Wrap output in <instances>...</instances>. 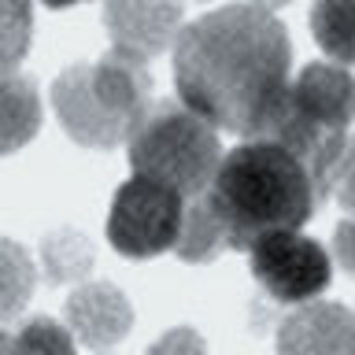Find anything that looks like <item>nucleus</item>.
<instances>
[{
    "mask_svg": "<svg viewBox=\"0 0 355 355\" xmlns=\"http://www.w3.org/2000/svg\"><path fill=\"white\" fill-rule=\"evenodd\" d=\"M293 44L277 11L230 4L193 19L174 41L178 100L215 130L255 141L293 85Z\"/></svg>",
    "mask_w": 355,
    "mask_h": 355,
    "instance_id": "nucleus-1",
    "label": "nucleus"
},
{
    "mask_svg": "<svg viewBox=\"0 0 355 355\" xmlns=\"http://www.w3.org/2000/svg\"><path fill=\"white\" fill-rule=\"evenodd\" d=\"M207 200L226 230V244L244 252L270 233H300L322 204L307 163L270 137L241 141L222 155Z\"/></svg>",
    "mask_w": 355,
    "mask_h": 355,
    "instance_id": "nucleus-2",
    "label": "nucleus"
},
{
    "mask_svg": "<svg viewBox=\"0 0 355 355\" xmlns=\"http://www.w3.org/2000/svg\"><path fill=\"white\" fill-rule=\"evenodd\" d=\"M52 104L71 141L85 148H115L130 141L152 107V67L111 49L93 63H74L55 78Z\"/></svg>",
    "mask_w": 355,
    "mask_h": 355,
    "instance_id": "nucleus-3",
    "label": "nucleus"
},
{
    "mask_svg": "<svg viewBox=\"0 0 355 355\" xmlns=\"http://www.w3.org/2000/svg\"><path fill=\"white\" fill-rule=\"evenodd\" d=\"M355 119V74L337 63H307L293 78L263 137L285 144L307 163L318 196H333V171L348 144V126Z\"/></svg>",
    "mask_w": 355,
    "mask_h": 355,
    "instance_id": "nucleus-4",
    "label": "nucleus"
},
{
    "mask_svg": "<svg viewBox=\"0 0 355 355\" xmlns=\"http://www.w3.org/2000/svg\"><path fill=\"white\" fill-rule=\"evenodd\" d=\"M130 166L137 178H152L196 200L222 166L218 130L182 100H155L130 133Z\"/></svg>",
    "mask_w": 355,
    "mask_h": 355,
    "instance_id": "nucleus-5",
    "label": "nucleus"
},
{
    "mask_svg": "<svg viewBox=\"0 0 355 355\" xmlns=\"http://www.w3.org/2000/svg\"><path fill=\"white\" fill-rule=\"evenodd\" d=\"M189 200L174 193L171 185H159L152 178L133 174L126 185H119L107 215V241L111 248L130 259L171 252L185 226Z\"/></svg>",
    "mask_w": 355,
    "mask_h": 355,
    "instance_id": "nucleus-6",
    "label": "nucleus"
},
{
    "mask_svg": "<svg viewBox=\"0 0 355 355\" xmlns=\"http://www.w3.org/2000/svg\"><path fill=\"white\" fill-rule=\"evenodd\" d=\"M252 274L277 304H315L333 282V255L304 233H270L252 248Z\"/></svg>",
    "mask_w": 355,
    "mask_h": 355,
    "instance_id": "nucleus-7",
    "label": "nucleus"
},
{
    "mask_svg": "<svg viewBox=\"0 0 355 355\" xmlns=\"http://www.w3.org/2000/svg\"><path fill=\"white\" fill-rule=\"evenodd\" d=\"M277 355H355V311L329 300L296 307L277 326Z\"/></svg>",
    "mask_w": 355,
    "mask_h": 355,
    "instance_id": "nucleus-8",
    "label": "nucleus"
},
{
    "mask_svg": "<svg viewBox=\"0 0 355 355\" xmlns=\"http://www.w3.org/2000/svg\"><path fill=\"white\" fill-rule=\"evenodd\" d=\"M67 329L89 348H111L130 333L133 307L111 282H85L67 296Z\"/></svg>",
    "mask_w": 355,
    "mask_h": 355,
    "instance_id": "nucleus-9",
    "label": "nucleus"
},
{
    "mask_svg": "<svg viewBox=\"0 0 355 355\" xmlns=\"http://www.w3.org/2000/svg\"><path fill=\"white\" fill-rule=\"evenodd\" d=\"M104 26L111 33V49L133 55L141 63H152L182 26V8L178 4H107Z\"/></svg>",
    "mask_w": 355,
    "mask_h": 355,
    "instance_id": "nucleus-10",
    "label": "nucleus"
},
{
    "mask_svg": "<svg viewBox=\"0 0 355 355\" xmlns=\"http://www.w3.org/2000/svg\"><path fill=\"white\" fill-rule=\"evenodd\" d=\"M41 130V96L33 78L0 71V155L19 152Z\"/></svg>",
    "mask_w": 355,
    "mask_h": 355,
    "instance_id": "nucleus-11",
    "label": "nucleus"
},
{
    "mask_svg": "<svg viewBox=\"0 0 355 355\" xmlns=\"http://www.w3.org/2000/svg\"><path fill=\"white\" fill-rule=\"evenodd\" d=\"M226 248H230L226 230H222V222L215 215V207H211L207 193H200L196 200H189V207H185V226H182V237H178V244H174L178 259L211 263V259H218Z\"/></svg>",
    "mask_w": 355,
    "mask_h": 355,
    "instance_id": "nucleus-12",
    "label": "nucleus"
},
{
    "mask_svg": "<svg viewBox=\"0 0 355 355\" xmlns=\"http://www.w3.org/2000/svg\"><path fill=\"white\" fill-rule=\"evenodd\" d=\"M311 30L318 49L337 67L355 63V0H322L311 8Z\"/></svg>",
    "mask_w": 355,
    "mask_h": 355,
    "instance_id": "nucleus-13",
    "label": "nucleus"
},
{
    "mask_svg": "<svg viewBox=\"0 0 355 355\" xmlns=\"http://www.w3.org/2000/svg\"><path fill=\"white\" fill-rule=\"evenodd\" d=\"M37 285V266L19 241L0 237V322L15 318Z\"/></svg>",
    "mask_w": 355,
    "mask_h": 355,
    "instance_id": "nucleus-14",
    "label": "nucleus"
},
{
    "mask_svg": "<svg viewBox=\"0 0 355 355\" xmlns=\"http://www.w3.org/2000/svg\"><path fill=\"white\" fill-rule=\"evenodd\" d=\"M93 266V244L78 230H55L41 241V270L52 285H67L89 274Z\"/></svg>",
    "mask_w": 355,
    "mask_h": 355,
    "instance_id": "nucleus-15",
    "label": "nucleus"
},
{
    "mask_svg": "<svg viewBox=\"0 0 355 355\" xmlns=\"http://www.w3.org/2000/svg\"><path fill=\"white\" fill-rule=\"evenodd\" d=\"M15 355H78L74 333L55 318H30L15 329Z\"/></svg>",
    "mask_w": 355,
    "mask_h": 355,
    "instance_id": "nucleus-16",
    "label": "nucleus"
},
{
    "mask_svg": "<svg viewBox=\"0 0 355 355\" xmlns=\"http://www.w3.org/2000/svg\"><path fill=\"white\" fill-rule=\"evenodd\" d=\"M30 30H33V8L0 0V71L19 67V60L30 49Z\"/></svg>",
    "mask_w": 355,
    "mask_h": 355,
    "instance_id": "nucleus-17",
    "label": "nucleus"
},
{
    "mask_svg": "<svg viewBox=\"0 0 355 355\" xmlns=\"http://www.w3.org/2000/svg\"><path fill=\"white\" fill-rule=\"evenodd\" d=\"M144 355H207V344H204V337H200L196 329L174 326V329H166Z\"/></svg>",
    "mask_w": 355,
    "mask_h": 355,
    "instance_id": "nucleus-18",
    "label": "nucleus"
},
{
    "mask_svg": "<svg viewBox=\"0 0 355 355\" xmlns=\"http://www.w3.org/2000/svg\"><path fill=\"white\" fill-rule=\"evenodd\" d=\"M333 200L355 218V137H348L337 171H333Z\"/></svg>",
    "mask_w": 355,
    "mask_h": 355,
    "instance_id": "nucleus-19",
    "label": "nucleus"
},
{
    "mask_svg": "<svg viewBox=\"0 0 355 355\" xmlns=\"http://www.w3.org/2000/svg\"><path fill=\"white\" fill-rule=\"evenodd\" d=\"M333 259L355 277V218H344L333 233Z\"/></svg>",
    "mask_w": 355,
    "mask_h": 355,
    "instance_id": "nucleus-20",
    "label": "nucleus"
},
{
    "mask_svg": "<svg viewBox=\"0 0 355 355\" xmlns=\"http://www.w3.org/2000/svg\"><path fill=\"white\" fill-rule=\"evenodd\" d=\"M0 355H15V333L0 329Z\"/></svg>",
    "mask_w": 355,
    "mask_h": 355,
    "instance_id": "nucleus-21",
    "label": "nucleus"
}]
</instances>
